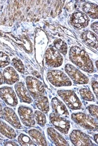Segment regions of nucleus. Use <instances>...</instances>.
I'll return each mask as SVG.
<instances>
[{
  "label": "nucleus",
  "instance_id": "f257e3e1",
  "mask_svg": "<svg viewBox=\"0 0 98 146\" xmlns=\"http://www.w3.org/2000/svg\"><path fill=\"white\" fill-rule=\"evenodd\" d=\"M70 60L81 70L89 73L94 71L93 63L84 50L77 46H73L69 52Z\"/></svg>",
  "mask_w": 98,
  "mask_h": 146
},
{
  "label": "nucleus",
  "instance_id": "f03ea898",
  "mask_svg": "<svg viewBox=\"0 0 98 146\" xmlns=\"http://www.w3.org/2000/svg\"><path fill=\"white\" fill-rule=\"evenodd\" d=\"M57 93L70 109L76 110L82 108V104L74 91L58 90Z\"/></svg>",
  "mask_w": 98,
  "mask_h": 146
},
{
  "label": "nucleus",
  "instance_id": "7ed1b4c3",
  "mask_svg": "<svg viewBox=\"0 0 98 146\" xmlns=\"http://www.w3.org/2000/svg\"><path fill=\"white\" fill-rule=\"evenodd\" d=\"M71 117L73 121L85 129L93 131L98 130L97 122L89 115L79 112L72 114Z\"/></svg>",
  "mask_w": 98,
  "mask_h": 146
},
{
  "label": "nucleus",
  "instance_id": "20e7f679",
  "mask_svg": "<svg viewBox=\"0 0 98 146\" xmlns=\"http://www.w3.org/2000/svg\"><path fill=\"white\" fill-rule=\"evenodd\" d=\"M47 77L49 81L56 87L70 86L72 84L70 78L61 71L50 70L47 73Z\"/></svg>",
  "mask_w": 98,
  "mask_h": 146
},
{
  "label": "nucleus",
  "instance_id": "39448f33",
  "mask_svg": "<svg viewBox=\"0 0 98 146\" xmlns=\"http://www.w3.org/2000/svg\"><path fill=\"white\" fill-rule=\"evenodd\" d=\"M26 85L30 94L34 99L44 96L45 90L42 82L32 76H27L26 79Z\"/></svg>",
  "mask_w": 98,
  "mask_h": 146
},
{
  "label": "nucleus",
  "instance_id": "423d86ee",
  "mask_svg": "<svg viewBox=\"0 0 98 146\" xmlns=\"http://www.w3.org/2000/svg\"><path fill=\"white\" fill-rule=\"evenodd\" d=\"M65 70L75 84H86L89 82L88 77L72 65L67 64L65 66Z\"/></svg>",
  "mask_w": 98,
  "mask_h": 146
},
{
  "label": "nucleus",
  "instance_id": "0eeeda50",
  "mask_svg": "<svg viewBox=\"0 0 98 146\" xmlns=\"http://www.w3.org/2000/svg\"><path fill=\"white\" fill-rule=\"evenodd\" d=\"M46 64L52 67H58L62 64L63 58L59 52L53 47L48 48L45 54Z\"/></svg>",
  "mask_w": 98,
  "mask_h": 146
},
{
  "label": "nucleus",
  "instance_id": "6e6552de",
  "mask_svg": "<svg viewBox=\"0 0 98 146\" xmlns=\"http://www.w3.org/2000/svg\"><path fill=\"white\" fill-rule=\"evenodd\" d=\"M49 118L50 122L56 129L63 133H68L70 128V121L69 120L54 113L50 114Z\"/></svg>",
  "mask_w": 98,
  "mask_h": 146
},
{
  "label": "nucleus",
  "instance_id": "1a4fd4ad",
  "mask_svg": "<svg viewBox=\"0 0 98 146\" xmlns=\"http://www.w3.org/2000/svg\"><path fill=\"white\" fill-rule=\"evenodd\" d=\"M18 112L20 118L23 124L27 127H32L36 122L34 115L31 108L24 106L19 107Z\"/></svg>",
  "mask_w": 98,
  "mask_h": 146
},
{
  "label": "nucleus",
  "instance_id": "9d476101",
  "mask_svg": "<svg viewBox=\"0 0 98 146\" xmlns=\"http://www.w3.org/2000/svg\"><path fill=\"white\" fill-rule=\"evenodd\" d=\"M70 140L75 146H93L90 138L79 130H74L70 135Z\"/></svg>",
  "mask_w": 98,
  "mask_h": 146
},
{
  "label": "nucleus",
  "instance_id": "9b49d317",
  "mask_svg": "<svg viewBox=\"0 0 98 146\" xmlns=\"http://www.w3.org/2000/svg\"><path fill=\"white\" fill-rule=\"evenodd\" d=\"M0 97L9 106L15 107L18 104L17 96L11 87H4L0 88Z\"/></svg>",
  "mask_w": 98,
  "mask_h": 146
},
{
  "label": "nucleus",
  "instance_id": "f8f14e48",
  "mask_svg": "<svg viewBox=\"0 0 98 146\" xmlns=\"http://www.w3.org/2000/svg\"><path fill=\"white\" fill-rule=\"evenodd\" d=\"M89 17L84 13L81 12H76L73 13L70 18L71 24L78 29H82L87 27L89 24Z\"/></svg>",
  "mask_w": 98,
  "mask_h": 146
},
{
  "label": "nucleus",
  "instance_id": "ddd939ff",
  "mask_svg": "<svg viewBox=\"0 0 98 146\" xmlns=\"http://www.w3.org/2000/svg\"><path fill=\"white\" fill-rule=\"evenodd\" d=\"M3 115L5 120L15 129H21L22 127L19 119L13 109L5 107L3 110Z\"/></svg>",
  "mask_w": 98,
  "mask_h": 146
},
{
  "label": "nucleus",
  "instance_id": "4468645a",
  "mask_svg": "<svg viewBox=\"0 0 98 146\" xmlns=\"http://www.w3.org/2000/svg\"><path fill=\"white\" fill-rule=\"evenodd\" d=\"M15 88L16 94L21 102L31 103V97L23 83L17 82L15 85Z\"/></svg>",
  "mask_w": 98,
  "mask_h": 146
},
{
  "label": "nucleus",
  "instance_id": "2eb2a0df",
  "mask_svg": "<svg viewBox=\"0 0 98 146\" xmlns=\"http://www.w3.org/2000/svg\"><path fill=\"white\" fill-rule=\"evenodd\" d=\"M4 82L7 84H14L19 80V76L13 67H9L5 68L3 72Z\"/></svg>",
  "mask_w": 98,
  "mask_h": 146
},
{
  "label": "nucleus",
  "instance_id": "dca6fc26",
  "mask_svg": "<svg viewBox=\"0 0 98 146\" xmlns=\"http://www.w3.org/2000/svg\"><path fill=\"white\" fill-rule=\"evenodd\" d=\"M52 107L56 113L59 115L69 117V111L63 103L57 97L53 98L51 100Z\"/></svg>",
  "mask_w": 98,
  "mask_h": 146
},
{
  "label": "nucleus",
  "instance_id": "f3484780",
  "mask_svg": "<svg viewBox=\"0 0 98 146\" xmlns=\"http://www.w3.org/2000/svg\"><path fill=\"white\" fill-rule=\"evenodd\" d=\"M82 41L88 46L95 48L98 47V36L93 32L87 31L81 34Z\"/></svg>",
  "mask_w": 98,
  "mask_h": 146
},
{
  "label": "nucleus",
  "instance_id": "a211bd4d",
  "mask_svg": "<svg viewBox=\"0 0 98 146\" xmlns=\"http://www.w3.org/2000/svg\"><path fill=\"white\" fill-rule=\"evenodd\" d=\"M47 133L56 146H69L67 142L62 135L60 134L52 127L47 129Z\"/></svg>",
  "mask_w": 98,
  "mask_h": 146
},
{
  "label": "nucleus",
  "instance_id": "6ab92c4d",
  "mask_svg": "<svg viewBox=\"0 0 98 146\" xmlns=\"http://www.w3.org/2000/svg\"><path fill=\"white\" fill-rule=\"evenodd\" d=\"M82 11L87 16L92 19H98V6L93 3H87L82 6Z\"/></svg>",
  "mask_w": 98,
  "mask_h": 146
},
{
  "label": "nucleus",
  "instance_id": "aec40b11",
  "mask_svg": "<svg viewBox=\"0 0 98 146\" xmlns=\"http://www.w3.org/2000/svg\"><path fill=\"white\" fill-rule=\"evenodd\" d=\"M28 134L36 144L39 146H47V142L42 134L36 129L28 131Z\"/></svg>",
  "mask_w": 98,
  "mask_h": 146
},
{
  "label": "nucleus",
  "instance_id": "412c9836",
  "mask_svg": "<svg viewBox=\"0 0 98 146\" xmlns=\"http://www.w3.org/2000/svg\"><path fill=\"white\" fill-rule=\"evenodd\" d=\"M36 99L35 104L37 108L44 113H47L50 109L49 103L47 97L43 96Z\"/></svg>",
  "mask_w": 98,
  "mask_h": 146
},
{
  "label": "nucleus",
  "instance_id": "4be33fe9",
  "mask_svg": "<svg viewBox=\"0 0 98 146\" xmlns=\"http://www.w3.org/2000/svg\"><path fill=\"white\" fill-rule=\"evenodd\" d=\"M0 132L9 139H14L16 135L15 131L5 123L0 121Z\"/></svg>",
  "mask_w": 98,
  "mask_h": 146
},
{
  "label": "nucleus",
  "instance_id": "5701e85b",
  "mask_svg": "<svg viewBox=\"0 0 98 146\" xmlns=\"http://www.w3.org/2000/svg\"><path fill=\"white\" fill-rule=\"evenodd\" d=\"M54 45L56 50L63 55H66L68 52V46L67 44L61 39H58L54 42Z\"/></svg>",
  "mask_w": 98,
  "mask_h": 146
},
{
  "label": "nucleus",
  "instance_id": "b1692460",
  "mask_svg": "<svg viewBox=\"0 0 98 146\" xmlns=\"http://www.w3.org/2000/svg\"><path fill=\"white\" fill-rule=\"evenodd\" d=\"M80 96L84 100L87 101H93L95 100L94 96L91 90L88 88H81L79 90Z\"/></svg>",
  "mask_w": 98,
  "mask_h": 146
},
{
  "label": "nucleus",
  "instance_id": "393cba45",
  "mask_svg": "<svg viewBox=\"0 0 98 146\" xmlns=\"http://www.w3.org/2000/svg\"><path fill=\"white\" fill-rule=\"evenodd\" d=\"M18 140L21 146L36 145L28 136L24 134L21 133L20 135L18 138Z\"/></svg>",
  "mask_w": 98,
  "mask_h": 146
},
{
  "label": "nucleus",
  "instance_id": "a878e982",
  "mask_svg": "<svg viewBox=\"0 0 98 146\" xmlns=\"http://www.w3.org/2000/svg\"><path fill=\"white\" fill-rule=\"evenodd\" d=\"M35 117L37 123L42 127H44L47 122L45 115L43 113L36 110L35 112Z\"/></svg>",
  "mask_w": 98,
  "mask_h": 146
},
{
  "label": "nucleus",
  "instance_id": "bb28decb",
  "mask_svg": "<svg viewBox=\"0 0 98 146\" xmlns=\"http://www.w3.org/2000/svg\"><path fill=\"white\" fill-rule=\"evenodd\" d=\"M12 62L13 66L15 67V69L19 72L24 74L25 72V68L23 63L20 60L18 59V58H14L12 60Z\"/></svg>",
  "mask_w": 98,
  "mask_h": 146
},
{
  "label": "nucleus",
  "instance_id": "cd10ccee",
  "mask_svg": "<svg viewBox=\"0 0 98 146\" xmlns=\"http://www.w3.org/2000/svg\"><path fill=\"white\" fill-rule=\"evenodd\" d=\"M10 62L9 56L3 52H0V68H3L9 64Z\"/></svg>",
  "mask_w": 98,
  "mask_h": 146
},
{
  "label": "nucleus",
  "instance_id": "c85d7f7f",
  "mask_svg": "<svg viewBox=\"0 0 98 146\" xmlns=\"http://www.w3.org/2000/svg\"><path fill=\"white\" fill-rule=\"evenodd\" d=\"M87 108L90 114L98 119V106L95 105H90L88 106Z\"/></svg>",
  "mask_w": 98,
  "mask_h": 146
},
{
  "label": "nucleus",
  "instance_id": "c756f323",
  "mask_svg": "<svg viewBox=\"0 0 98 146\" xmlns=\"http://www.w3.org/2000/svg\"><path fill=\"white\" fill-rule=\"evenodd\" d=\"M92 87L93 92L98 98V82L96 81H93L92 82Z\"/></svg>",
  "mask_w": 98,
  "mask_h": 146
},
{
  "label": "nucleus",
  "instance_id": "7c9ffc66",
  "mask_svg": "<svg viewBox=\"0 0 98 146\" xmlns=\"http://www.w3.org/2000/svg\"><path fill=\"white\" fill-rule=\"evenodd\" d=\"M91 28L96 34H98V23H93L91 25Z\"/></svg>",
  "mask_w": 98,
  "mask_h": 146
},
{
  "label": "nucleus",
  "instance_id": "2f4dec72",
  "mask_svg": "<svg viewBox=\"0 0 98 146\" xmlns=\"http://www.w3.org/2000/svg\"><path fill=\"white\" fill-rule=\"evenodd\" d=\"M4 144L5 146H19L17 143L12 141H6Z\"/></svg>",
  "mask_w": 98,
  "mask_h": 146
},
{
  "label": "nucleus",
  "instance_id": "473e14b6",
  "mask_svg": "<svg viewBox=\"0 0 98 146\" xmlns=\"http://www.w3.org/2000/svg\"><path fill=\"white\" fill-rule=\"evenodd\" d=\"M3 80H4V78H3V74H2L1 72L0 71V85L3 84Z\"/></svg>",
  "mask_w": 98,
  "mask_h": 146
},
{
  "label": "nucleus",
  "instance_id": "72a5a7b5",
  "mask_svg": "<svg viewBox=\"0 0 98 146\" xmlns=\"http://www.w3.org/2000/svg\"><path fill=\"white\" fill-rule=\"evenodd\" d=\"M3 110L2 108L0 102V118H2L3 117Z\"/></svg>",
  "mask_w": 98,
  "mask_h": 146
},
{
  "label": "nucleus",
  "instance_id": "f704fd0d",
  "mask_svg": "<svg viewBox=\"0 0 98 146\" xmlns=\"http://www.w3.org/2000/svg\"><path fill=\"white\" fill-rule=\"evenodd\" d=\"M94 139L96 143L98 144V134L95 135L94 136Z\"/></svg>",
  "mask_w": 98,
  "mask_h": 146
},
{
  "label": "nucleus",
  "instance_id": "c9c22d12",
  "mask_svg": "<svg viewBox=\"0 0 98 146\" xmlns=\"http://www.w3.org/2000/svg\"><path fill=\"white\" fill-rule=\"evenodd\" d=\"M97 68H98V61L96 62Z\"/></svg>",
  "mask_w": 98,
  "mask_h": 146
}]
</instances>
